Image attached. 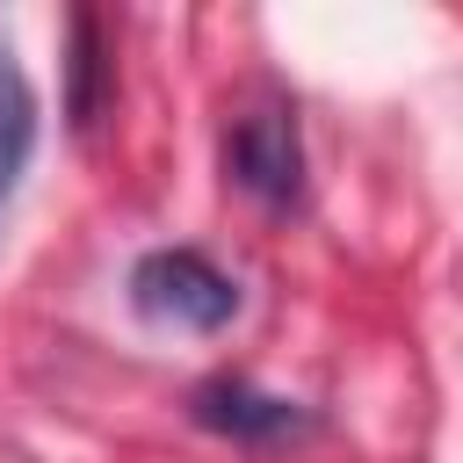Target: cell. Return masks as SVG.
<instances>
[{
    "instance_id": "cell-3",
    "label": "cell",
    "mask_w": 463,
    "mask_h": 463,
    "mask_svg": "<svg viewBox=\"0 0 463 463\" xmlns=\"http://www.w3.org/2000/svg\"><path fill=\"white\" fill-rule=\"evenodd\" d=\"M195 420L217 427V434H232V441H282V434H304V427H311V412H304L297 398L253 391V383H239V376H210V383L195 391Z\"/></svg>"
},
{
    "instance_id": "cell-2",
    "label": "cell",
    "mask_w": 463,
    "mask_h": 463,
    "mask_svg": "<svg viewBox=\"0 0 463 463\" xmlns=\"http://www.w3.org/2000/svg\"><path fill=\"white\" fill-rule=\"evenodd\" d=\"M224 166H232V181H239L246 195H260L268 210L297 203V188H304L297 116H289L282 101H253V109H239L232 130H224Z\"/></svg>"
},
{
    "instance_id": "cell-1",
    "label": "cell",
    "mask_w": 463,
    "mask_h": 463,
    "mask_svg": "<svg viewBox=\"0 0 463 463\" xmlns=\"http://www.w3.org/2000/svg\"><path fill=\"white\" fill-rule=\"evenodd\" d=\"M130 304L159 326H188V333H217L239 311V282L203 260L195 246H159L130 268Z\"/></svg>"
},
{
    "instance_id": "cell-4",
    "label": "cell",
    "mask_w": 463,
    "mask_h": 463,
    "mask_svg": "<svg viewBox=\"0 0 463 463\" xmlns=\"http://www.w3.org/2000/svg\"><path fill=\"white\" fill-rule=\"evenodd\" d=\"M29 145H36V94H29L22 65L0 51V210L22 181V166H29Z\"/></svg>"
}]
</instances>
